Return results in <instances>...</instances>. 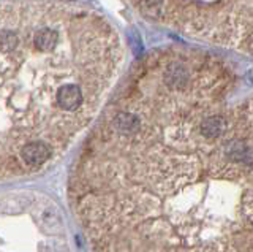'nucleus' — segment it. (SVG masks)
Segmentation results:
<instances>
[{
  "label": "nucleus",
  "mask_w": 253,
  "mask_h": 252,
  "mask_svg": "<svg viewBox=\"0 0 253 252\" xmlns=\"http://www.w3.org/2000/svg\"><path fill=\"white\" fill-rule=\"evenodd\" d=\"M62 2H68V0H62Z\"/></svg>",
  "instance_id": "nucleus-5"
},
{
  "label": "nucleus",
  "mask_w": 253,
  "mask_h": 252,
  "mask_svg": "<svg viewBox=\"0 0 253 252\" xmlns=\"http://www.w3.org/2000/svg\"><path fill=\"white\" fill-rule=\"evenodd\" d=\"M249 81L253 84V70H250V72H249Z\"/></svg>",
  "instance_id": "nucleus-4"
},
{
  "label": "nucleus",
  "mask_w": 253,
  "mask_h": 252,
  "mask_svg": "<svg viewBox=\"0 0 253 252\" xmlns=\"http://www.w3.org/2000/svg\"><path fill=\"white\" fill-rule=\"evenodd\" d=\"M165 83L169 88H182L187 83V70L179 62H172L165 72Z\"/></svg>",
  "instance_id": "nucleus-3"
},
{
  "label": "nucleus",
  "mask_w": 253,
  "mask_h": 252,
  "mask_svg": "<svg viewBox=\"0 0 253 252\" xmlns=\"http://www.w3.org/2000/svg\"><path fill=\"white\" fill-rule=\"evenodd\" d=\"M201 135L208 140H217L226 132V122L220 116H211L201 122Z\"/></svg>",
  "instance_id": "nucleus-2"
},
{
  "label": "nucleus",
  "mask_w": 253,
  "mask_h": 252,
  "mask_svg": "<svg viewBox=\"0 0 253 252\" xmlns=\"http://www.w3.org/2000/svg\"><path fill=\"white\" fill-rule=\"evenodd\" d=\"M108 84L90 11L60 0L0 2V183L57 162L92 122Z\"/></svg>",
  "instance_id": "nucleus-1"
}]
</instances>
